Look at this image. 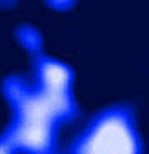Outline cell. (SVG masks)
<instances>
[{
  "label": "cell",
  "instance_id": "5b68a950",
  "mask_svg": "<svg viewBox=\"0 0 149 154\" xmlns=\"http://www.w3.org/2000/svg\"><path fill=\"white\" fill-rule=\"evenodd\" d=\"M74 0H47V4L53 6V8H58V9H64V8H69Z\"/></svg>",
  "mask_w": 149,
  "mask_h": 154
},
{
  "label": "cell",
  "instance_id": "8992f818",
  "mask_svg": "<svg viewBox=\"0 0 149 154\" xmlns=\"http://www.w3.org/2000/svg\"><path fill=\"white\" fill-rule=\"evenodd\" d=\"M4 6H8V0H0V8H4Z\"/></svg>",
  "mask_w": 149,
  "mask_h": 154
},
{
  "label": "cell",
  "instance_id": "3957f363",
  "mask_svg": "<svg viewBox=\"0 0 149 154\" xmlns=\"http://www.w3.org/2000/svg\"><path fill=\"white\" fill-rule=\"evenodd\" d=\"M18 38L31 56V65H33L31 84L49 102L62 125L73 122L78 114L77 100L73 94V71L65 63L47 56L42 51L38 33L35 29L29 27L18 29Z\"/></svg>",
  "mask_w": 149,
  "mask_h": 154
},
{
  "label": "cell",
  "instance_id": "7a4b0ae2",
  "mask_svg": "<svg viewBox=\"0 0 149 154\" xmlns=\"http://www.w3.org/2000/svg\"><path fill=\"white\" fill-rule=\"evenodd\" d=\"M71 143L84 154H142L136 118L129 105L102 109Z\"/></svg>",
  "mask_w": 149,
  "mask_h": 154
},
{
  "label": "cell",
  "instance_id": "6da1fadb",
  "mask_svg": "<svg viewBox=\"0 0 149 154\" xmlns=\"http://www.w3.org/2000/svg\"><path fill=\"white\" fill-rule=\"evenodd\" d=\"M2 93L11 109V120L4 132L18 154L55 152L62 122L36 87L29 80L13 74L4 80Z\"/></svg>",
  "mask_w": 149,
  "mask_h": 154
},
{
  "label": "cell",
  "instance_id": "52a82bcc",
  "mask_svg": "<svg viewBox=\"0 0 149 154\" xmlns=\"http://www.w3.org/2000/svg\"><path fill=\"white\" fill-rule=\"evenodd\" d=\"M51 154H56V152H51Z\"/></svg>",
  "mask_w": 149,
  "mask_h": 154
},
{
  "label": "cell",
  "instance_id": "277c9868",
  "mask_svg": "<svg viewBox=\"0 0 149 154\" xmlns=\"http://www.w3.org/2000/svg\"><path fill=\"white\" fill-rule=\"evenodd\" d=\"M0 154H18V150L15 149L11 140L6 136V132L0 134Z\"/></svg>",
  "mask_w": 149,
  "mask_h": 154
}]
</instances>
